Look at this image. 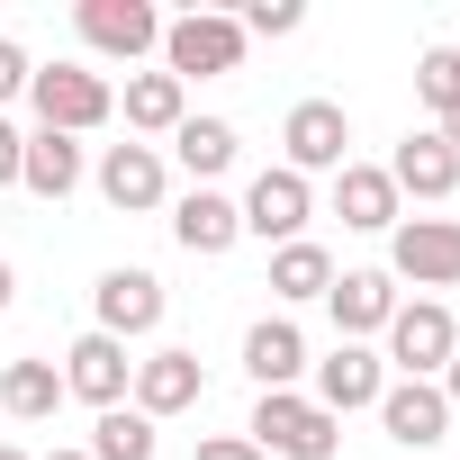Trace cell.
Segmentation results:
<instances>
[{"label":"cell","mask_w":460,"mask_h":460,"mask_svg":"<svg viewBox=\"0 0 460 460\" xmlns=\"http://www.w3.org/2000/svg\"><path fill=\"white\" fill-rule=\"evenodd\" d=\"M244 442H253L262 460H334V451H343V424H334L316 397H298V388H271V397L253 406Z\"/></svg>","instance_id":"1"},{"label":"cell","mask_w":460,"mask_h":460,"mask_svg":"<svg viewBox=\"0 0 460 460\" xmlns=\"http://www.w3.org/2000/svg\"><path fill=\"white\" fill-rule=\"evenodd\" d=\"M28 109H37V127H55V136H91V127L118 118V91H109V73H91V64H46V73H28Z\"/></svg>","instance_id":"2"},{"label":"cell","mask_w":460,"mask_h":460,"mask_svg":"<svg viewBox=\"0 0 460 460\" xmlns=\"http://www.w3.org/2000/svg\"><path fill=\"white\" fill-rule=\"evenodd\" d=\"M163 73H172V82L244 73V28L226 19V10H181V19H163Z\"/></svg>","instance_id":"3"},{"label":"cell","mask_w":460,"mask_h":460,"mask_svg":"<svg viewBox=\"0 0 460 460\" xmlns=\"http://www.w3.org/2000/svg\"><path fill=\"white\" fill-rule=\"evenodd\" d=\"M451 352H460L451 307H442V298H397V316H388V352H379V361H388L397 379H442Z\"/></svg>","instance_id":"4"},{"label":"cell","mask_w":460,"mask_h":460,"mask_svg":"<svg viewBox=\"0 0 460 460\" xmlns=\"http://www.w3.org/2000/svg\"><path fill=\"white\" fill-rule=\"evenodd\" d=\"M388 280L460 289V217H397L388 226Z\"/></svg>","instance_id":"5"},{"label":"cell","mask_w":460,"mask_h":460,"mask_svg":"<svg viewBox=\"0 0 460 460\" xmlns=\"http://www.w3.org/2000/svg\"><path fill=\"white\" fill-rule=\"evenodd\" d=\"M352 118L334 109V100H298L289 118H280V172H298V181H316V172H343L352 154Z\"/></svg>","instance_id":"6"},{"label":"cell","mask_w":460,"mask_h":460,"mask_svg":"<svg viewBox=\"0 0 460 460\" xmlns=\"http://www.w3.org/2000/svg\"><path fill=\"white\" fill-rule=\"evenodd\" d=\"M73 28H82V46L109 55V64H136V55L163 46V10H154V0H82Z\"/></svg>","instance_id":"7"},{"label":"cell","mask_w":460,"mask_h":460,"mask_svg":"<svg viewBox=\"0 0 460 460\" xmlns=\"http://www.w3.org/2000/svg\"><path fill=\"white\" fill-rule=\"evenodd\" d=\"M91 181H100V199H109L118 217H145V208H163V199H172V163H163V145H136V136H127V145H109Z\"/></svg>","instance_id":"8"},{"label":"cell","mask_w":460,"mask_h":460,"mask_svg":"<svg viewBox=\"0 0 460 460\" xmlns=\"http://www.w3.org/2000/svg\"><path fill=\"white\" fill-rule=\"evenodd\" d=\"M235 208H244V235H262V244L280 253V244H298V235H307V217H316V190H307L298 172H280V163H271V172H262V181H253Z\"/></svg>","instance_id":"9"},{"label":"cell","mask_w":460,"mask_h":460,"mask_svg":"<svg viewBox=\"0 0 460 460\" xmlns=\"http://www.w3.org/2000/svg\"><path fill=\"white\" fill-rule=\"evenodd\" d=\"M127 388H136V361H127V343L91 325V334L64 352V397H82V406H100V415H109V406H127Z\"/></svg>","instance_id":"10"},{"label":"cell","mask_w":460,"mask_h":460,"mask_svg":"<svg viewBox=\"0 0 460 460\" xmlns=\"http://www.w3.org/2000/svg\"><path fill=\"white\" fill-rule=\"evenodd\" d=\"M91 316H100V334L136 343V334H154V325H163V280H154V271H136V262H118V271H100Z\"/></svg>","instance_id":"11"},{"label":"cell","mask_w":460,"mask_h":460,"mask_svg":"<svg viewBox=\"0 0 460 460\" xmlns=\"http://www.w3.org/2000/svg\"><path fill=\"white\" fill-rule=\"evenodd\" d=\"M172 244L199 253V262L235 253V244H244V208L226 199V190H181V199H172Z\"/></svg>","instance_id":"12"},{"label":"cell","mask_w":460,"mask_h":460,"mask_svg":"<svg viewBox=\"0 0 460 460\" xmlns=\"http://www.w3.org/2000/svg\"><path fill=\"white\" fill-rule=\"evenodd\" d=\"M379 388H388V361L370 352V343H334L325 361H316V406L343 424V415H361V406H379Z\"/></svg>","instance_id":"13"},{"label":"cell","mask_w":460,"mask_h":460,"mask_svg":"<svg viewBox=\"0 0 460 460\" xmlns=\"http://www.w3.org/2000/svg\"><path fill=\"white\" fill-rule=\"evenodd\" d=\"M379 424H388L397 451H433V442L451 433V397H442L433 379H388V388H379Z\"/></svg>","instance_id":"14"},{"label":"cell","mask_w":460,"mask_h":460,"mask_svg":"<svg viewBox=\"0 0 460 460\" xmlns=\"http://www.w3.org/2000/svg\"><path fill=\"white\" fill-rule=\"evenodd\" d=\"M379 172L397 181V199H424V208H442V199L460 190V154H451L433 127H415V136H406V145H397Z\"/></svg>","instance_id":"15"},{"label":"cell","mask_w":460,"mask_h":460,"mask_svg":"<svg viewBox=\"0 0 460 460\" xmlns=\"http://www.w3.org/2000/svg\"><path fill=\"white\" fill-rule=\"evenodd\" d=\"M199 388H208V370H199V352H181V343H163V352H145L136 361V415H181V406H199Z\"/></svg>","instance_id":"16"},{"label":"cell","mask_w":460,"mask_h":460,"mask_svg":"<svg viewBox=\"0 0 460 460\" xmlns=\"http://www.w3.org/2000/svg\"><path fill=\"white\" fill-rule=\"evenodd\" d=\"M325 307H334V334H343V343H370V334H388V316H397V280H388V271H334Z\"/></svg>","instance_id":"17"},{"label":"cell","mask_w":460,"mask_h":460,"mask_svg":"<svg viewBox=\"0 0 460 460\" xmlns=\"http://www.w3.org/2000/svg\"><path fill=\"white\" fill-rule=\"evenodd\" d=\"M334 217L352 226V235H388L406 208H397V181H388L379 163H343V172H334Z\"/></svg>","instance_id":"18"},{"label":"cell","mask_w":460,"mask_h":460,"mask_svg":"<svg viewBox=\"0 0 460 460\" xmlns=\"http://www.w3.org/2000/svg\"><path fill=\"white\" fill-rule=\"evenodd\" d=\"M235 154H244V136L226 118H181L172 127V163L190 172V190H217V172H235Z\"/></svg>","instance_id":"19"},{"label":"cell","mask_w":460,"mask_h":460,"mask_svg":"<svg viewBox=\"0 0 460 460\" xmlns=\"http://www.w3.org/2000/svg\"><path fill=\"white\" fill-rule=\"evenodd\" d=\"M19 190H37V199H73V190H82V136L37 127V136L19 145Z\"/></svg>","instance_id":"20"},{"label":"cell","mask_w":460,"mask_h":460,"mask_svg":"<svg viewBox=\"0 0 460 460\" xmlns=\"http://www.w3.org/2000/svg\"><path fill=\"white\" fill-rule=\"evenodd\" d=\"M244 370H253L262 397H271V388H298V370H307V334H298L289 316H262V325L244 334Z\"/></svg>","instance_id":"21"},{"label":"cell","mask_w":460,"mask_h":460,"mask_svg":"<svg viewBox=\"0 0 460 460\" xmlns=\"http://www.w3.org/2000/svg\"><path fill=\"white\" fill-rule=\"evenodd\" d=\"M127 136H172L181 118H190V82H172V73H127Z\"/></svg>","instance_id":"22"},{"label":"cell","mask_w":460,"mask_h":460,"mask_svg":"<svg viewBox=\"0 0 460 460\" xmlns=\"http://www.w3.org/2000/svg\"><path fill=\"white\" fill-rule=\"evenodd\" d=\"M0 406H10L19 424H46L64 406V370L55 361H10V370H0Z\"/></svg>","instance_id":"23"},{"label":"cell","mask_w":460,"mask_h":460,"mask_svg":"<svg viewBox=\"0 0 460 460\" xmlns=\"http://www.w3.org/2000/svg\"><path fill=\"white\" fill-rule=\"evenodd\" d=\"M325 289H334V253H325V244H307V235H298V244H280V253H271V298H289V307H298V298H325Z\"/></svg>","instance_id":"24"},{"label":"cell","mask_w":460,"mask_h":460,"mask_svg":"<svg viewBox=\"0 0 460 460\" xmlns=\"http://www.w3.org/2000/svg\"><path fill=\"white\" fill-rule=\"evenodd\" d=\"M91 460H154L163 451V424L154 415H136V406H109L100 424H91V442H82Z\"/></svg>","instance_id":"25"},{"label":"cell","mask_w":460,"mask_h":460,"mask_svg":"<svg viewBox=\"0 0 460 460\" xmlns=\"http://www.w3.org/2000/svg\"><path fill=\"white\" fill-rule=\"evenodd\" d=\"M415 100H424L433 118L460 109V46H424V55H415Z\"/></svg>","instance_id":"26"},{"label":"cell","mask_w":460,"mask_h":460,"mask_svg":"<svg viewBox=\"0 0 460 460\" xmlns=\"http://www.w3.org/2000/svg\"><path fill=\"white\" fill-rule=\"evenodd\" d=\"M298 19H307L298 0H253V10H244L235 28H244V37H298Z\"/></svg>","instance_id":"27"},{"label":"cell","mask_w":460,"mask_h":460,"mask_svg":"<svg viewBox=\"0 0 460 460\" xmlns=\"http://www.w3.org/2000/svg\"><path fill=\"white\" fill-rule=\"evenodd\" d=\"M28 73H37V64L19 55V37H0V109H10V100L28 91Z\"/></svg>","instance_id":"28"},{"label":"cell","mask_w":460,"mask_h":460,"mask_svg":"<svg viewBox=\"0 0 460 460\" xmlns=\"http://www.w3.org/2000/svg\"><path fill=\"white\" fill-rule=\"evenodd\" d=\"M190 460H262V451H253L244 433H199V451H190Z\"/></svg>","instance_id":"29"},{"label":"cell","mask_w":460,"mask_h":460,"mask_svg":"<svg viewBox=\"0 0 460 460\" xmlns=\"http://www.w3.org/2000/svg\"><path fill=\"white\" fill-rule=\"evenodd\" d=\"M19 145H28V136H19L10 118H0V190H19Z\"/></svg>","instance_id":"30"},{"label":"cell","mask_w":460,"mask_h":460,"mask_svg":"<svg viewBox=\"0 0 460 460\" xmlns=\"http://www.w3.org/2000/svg\"><path fill=\"white\" fill-rule=\"evenodd\" d=\"M433 388H442V397H451V415H460V352H451V370H442Z\"/></svg>","instance_id":"31"},{"label":"cell","mask_w":460,"mask_h":460,"mask_svg":"<svg viewBox=\"0 0 460 460\" xmlns=\"http://www.w3.org/2000/svg\"><path fill=\"white\" fill-rule=\"evenodd\" d=\"M433 136H442V145L460 154V109H451V118H433Z\"/></svg>","instance_id":"32"},{"label":"cell","mask_w":460,"mask_h":460,"mask_svg":"<svg viewBox=\"0 0 460 460\" xmlns=\"http://www.w3.org/2000/svg\"><path fill=\"white\" fill-rule=\"evenodd\" d=\"M10 298H19V280H10V262H0V307H10Z\"/></svg>","instance_id":"33"},{"label":"cell","mask_w":460,"mask_h":460,"mask_svg":"<svg viewBox=\"0 0 460 460\" xmlns=\"http://www.w3.org/2000/svg\"><path fill=\"white\" fill-rule=\"evenodd\" d=\"M0 460H28V451H19V442H0Z\"/></svg>","instance_id":"34"},{"label":"cell","mask_w":460,"mask_h":460,"mask_svg":"<svg viewBox=\"0 0 460 460\" xmlns=\"http://www.w3.org/2000/svg\"><path fill=\"white\" fill-rule=\"evenodd\" d=\"M46 460H91V451H46Z\"/></svg>","instance_id":"35"}]
</instances>
